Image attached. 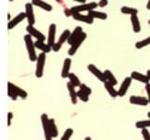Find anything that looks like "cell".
<instances>
[{
  "label": "cell",
  "instance_id": "7c38bea8",
  "mask_svg": "<svg viewBox=\"0 0 150 140\" xmlns=\"http://www.w3.org/2000/svg\"><path fill=\"white\" fill-rule=\"evenodd\" d=\"M131 83H132V77H126L124 81H122V83H121V86H120V88H119V97H124L126 93H127V91H128V88H129V86H131Z\"/></svg>",
  "mask_w": 150,
  "mask_h": 140
},
{
  "label": "cell",
  "instance_id": "484cf974",
  "mask_svg": "<svg viewBox=\"0 0 150 140\" xmlns=\"http://www.w3.org/2000/svg\"><path fill=\"white\" fill-rule=\"evenodd\" d=\"M104 75H105V79H107V81H109V82H111L112 85H117V80H116V77L112 75V72L110 71V70H105L104 71Z\"/></svg>",
  "mask_w": 150,
  "mask_h": 140
},
{
  "label": "cell",
  "instance_id": "9c48e42d",
  "mask_svg": "<svg viewBox=\"0 0 150 140\" xmlns=\"http://www.w3.org/2000/svg\"><path fill=\"white\" fill-rule=\"evenodd\" d=\"M86 33H82V35L80 36V38L76 40V41H75L71 46H70V49H69V51H68V54L69 56H74L75 53H76V51L79 50V47H80V46H81V44L83 42V41H85V39H86Z\"/></svg>",
  "mask_w": 150,
  "mask_h": 140
},
{
  "label": "cell",
  "instance_id": "ffe728a7",
  "mask_svg": "<svg viewBox=\"0 0 150 140\" xmlns=\"http://www.w3.org/2000/svg\"><path fill=\"white\" fill-rule=\"evenodd\" d=\"M32 3H33L34 6L40 7V8H42V10H45V11H49V12L52 11V6L50 4H47V3L42 1V0H32Z\"/></svg>",
  "mask_w": 150,
  "mask_h": 140
},
{
  "label": "cell",
  "instance_id": "ac0fdd59",
  "mask_svg": "<svg viewBox=\"0 0 150 140\" xmlns=\"http://www.w3.org/2000/svg\"><path fill=\"white\" fill-rule=\"evenodd\" d=\"M35 47L38 50H40L41 52H46L49 53L50 51H52V47L45 41H41V40H35Z\"/></svg>",
  "mask_w": 150,
  "mask_h": 140
},
{
  "label": "cell",
  "instance_id": "d6986e66",
  "mask_svg": "<svg viewBox=\"0 0 150 140\" xmlns=\"http://www.w3.org/2000/svg\"><path fill=\"white\" fill-rule=\"evenodd\" d=\"M131 77H132V80H137V81L143 82V83H148L150 81L148 75H143V74H140L138 71H132L131 72Z\"/></svg>",
  "mask_w": 150,
  "mask_h": 140
},
{
  "label": "cell",
  "instance_id": "f1b7e54d",
  "mask_svg": "<svg viewBox=\"0 0 150 140\" xmlns=\"http://www.w3.org/2000/svg\"><path fill=\"white\" fill-rule=\"evenodd\" d=\"M78 97H79V99H80L81 101H83V103H87L88 99H90V94H87V93L83 92L82 89H79V91H78Z\"/></svg>",
  "mask_w": 150,
  "mask_h": 140
},
{
  "label": "cell",
  "instance_id": "9a60e30c",
  "mask_svg": "<svg viewBox=\"0 0 150 140\" xmlns=\"http://www.w3.org/2000/svg\"><path fill=\"white\" fill-rule=\"evenodd\" d=\"M47 44L53 47V45L56 44V24L52 23L50 24V28H49V36H47Z\"/></svg>",
  "mask_w": 150,
  "mask_h": 140
},
{
  "label": "cell",
  "instance_id": "30bf717a",
  "mask_svg": "<svg viewBox=\"0 0 150 140\" xmlns=\"http://www.w3.org/2000/svg\"><path fill=\"white\" fill-rule=\"evenodd\" d=\"M33 3H27L25 4V15H27V20H28V24H35V15L33 11Z\"/></svg>",
  "mask_w": 150,
  "mask_h": 140
},
{
  "label": "cell",
  "instance_id": "7a4b0ae2",
  "mask_svg": "<svg viewBox=\"0 0 150 140\" xmlns=\"http://www.w3.org/2000/svg\"><path fill=\"white\" fill-rule=\"evenodd\" d=\"M45 62H46V52H41L38 56L36 61V69H35V75L36 77H41L44 74V68H45Z\"/></svg>",
  "mask_w": 150,
  "mask_h": 140
},
{
  "label": "cell",
  "instance_id": "cb8c5ba5",
  "mask_svg": "<svg viewBox=\"0 0 150 140\" xmlns=\"http://www.w3.org/2000/svg\"><path fill=\"white\" fill-rule=\"evenodd\" d=\"M7 96L10 97L12 100H17V98H20V97H18V94L16 93V91H15V88H13L11 82L7 83Z\"/></svg>",
  "mask_w": 150,
  "mask_h": 140
},
{
  "label": "cell",
  "instance_id": "277c9868",
  "mask_svg": "<svg viewBox=\"0 0 150 140\" xmlns=\"http://www.w3.org/2000/svg\"><path fill=\"white\" fill-rule=\"evenodd\" d=\"M41 123H42V128H44V135L45 139L51 140L52 139V133H51V126H50V118L46 114L41 115Z\"/></svg>",
  "mask_w": 150,
  "mask_h": 140
},
{
  "label": "cell",
  "instance_id": "3957f363",
  "mask_svg": "<svg viewBox=\"0 0 150 140\" xmlns=\"http://www.w3.org/2000/svg\"><path fill=\"white\" fill-rule=\"evenodd\" d=\"M96 7H99L98 3H95V1H92V3H85V4H81V5H78V6H74L71 7L70 10L73 13L75 12H83V11H91V10H95Z\"/></svg>",
  "mask_w": 150,
  "mask_h": 140
},
{
  "label": "cell",
  "instance_id": "d6a6232c",
  "mask_svg": "<svg viewBox=\"0 0 150 140\" xmlns=\"http://www.w3.org/2000/svg\"><path fill=\"white\" fill-rule=\"evenodd\" d=\"M73 133H74V130H73L71 128H68V129L64 132V134L62 135V140H68V139H70L71 135H73Z\"/></svg>",
  "mask_w": 150,
  "mask_h": 140
},
{
  "label": "cell",
  "instance_id": "ba28073f",
  "mask_svg": "<svg viewBox=\"0 0 150 140\" xmlns=\"http://www.w3.org/2000/svg\"><path fill=\"white\" fill-rule=\"evenodd\" d=\"M75 21H79V22H83V23H87V24H92L93 23V20L95 18L91 17L90 15H83L82 12H75L73 13L71 16Z\"/></svg>",
  "mask_w": 150,
  "mask_h": 140
},
{
  "label": "cell",
  "instance_id": "7bdbcfd3",
  "mask_svg": "<svg viewBox=\"0 0 150 140\" xmlns=\"http://www.w3.org/2000/svg\"><path fill=\"white\" fill-rule=\"evenodd\" d=\"M148 116H149V118H150V113H149V114H148Z\"/></svg>",
  "mask_w": 150,
  "mask_h": 140
},
{
  "label": "cell",
  "instance_id": "4316f807",
  "mask_svg": "<svg viewBox=\"0 0 150 140\" xmlns=\"http://www.w3.org/2000/svg\"><path fill=\"white\" fill-rule=\"evenodd\" d=\"M69 81L73 83V85L75 86V87H80V85H81V82H80V80H79V77L76 76V75H75V74L74 72H70L69 74Z\"/></svg>",
  "mask_w": 150,
  "mask_h": 140
},
{
  "label": "cell",
  "instance_id": "e575fe53",
  "mask_svg": "<svg viewBox=\"0 0 150 140\" xmlns=\"http://www.w3.org/2000/svg\"><path fill=\"white\" fill-rule=\"evenodd\" d=\"M80 89H82L83 92H86L87 94H91V93H92V89L88 86H86L85 83H81V85H80Z\"/></svg>",
  "mask_w": 150,
  "mask_h": 140
},
{
  "label": "cell",
  "instance_id": "ab89813d",
  "mask_svg": "<svg viewBox=\"0 0 150 140\" xmlns=\"http://www.w3.org/2000/svg\"><path fill=\"white\" fill-rule=\"evenodd\" d=\"M146 8L150 10V0H148V4H146Z\"/></svg>",
  "mask_w": 150,
  "mask_h": 140
},
{
  "label": "cell",
  "instance_id": "52a82bcc",
  "mask_svg": "<svg viewBox=\"0 0 150 140\" xmlns=\"http://www.w3.org/2000/svg\"><path fill=\"white\" fill-rule=\"evenodd\" d=\"M87 69H88V71L92 74V75H95L99 81H102V82H105V81H107L105 75H104V71H100V70L96 67V65L90 64L88 67H87Z\"/></svg>",
  "mask_w": 150,
  "mask_h": 140
},
{
  "label": "cell",
  "instance_id": "6da1fadb",
  "mask_svg": "<svg viewBox=\"0 0 150 140\" xmlns=\"http://www.w3.org/2000/svg\"><path fill=\"white\" fill-rule=\"evenodd\" d=\"M24 42H25V46H27V51H28V54H29V59L32 62H36L38 61V56H36V52H35V42L33 41V36L30 34H27L24 35Z\"/></svg>",
  "mask_w": 150,
  "mask_h": 140
},
{
  "label": "cell",
  "instance_id": "ee69618b",
  "mask_svg": "<svg viewBox=\"0 0 150 140\" xmlns=\"http://www.w3.org/2000/svg\"><path fill=\"white\" fill-rule=\"evenodd\" d=\"M10 1H13V0H10Z\"/></svg>",
  "mask_w": 150,
  "mask_h": 140
},
{
  "label": "cell",
  "instance_id": "83f0119b",
  "mask_svg": "<svg viewBox=\"0 0 150 140\" xmlns=\"http://www.w3.org/2000/svg\"><path fill=\"white\" fill-rule=\"evenodd\" d=\"M12 86H13V88H15L16 93L18 94V97H20V98H22V99H25V98L28 97V93H27L24 89H22L21 87H18V86H15L13 83H12Z\"/></svg>",
  "mask_w": 150,
  "mask_h": 140
},
{
  "label": "cell",
  "instance_id": "4dcf8cb0",
  "mask_svg": "<svg viewBox=\"0 0 150 140\" xmlns=\"http://www.w3.org/2000/svg\"><path fill=\"white\" fill-rule=\"evenodd\" d=\"M50 126H51V133H52V138H56L58 135V129L56 127V123H54V120L53 118H50Z\"/></svg>",
  "mask_w": 150,
  "mask_h": 140
},
{
  "label": "cell",
  "instance_id": "60d3db41",
  "mask_svg": "<svg viewBox=\"0 0 150 140\" xmlns=\"http://www.w3.org/2000/svg\"><path fill=\"white\" fill-rule=\"evenodd\" d=\"M146 75L149 76V79H150V70H148V72H146Z\"/></svg>",
  "mask_w": 150,
  "mask_h": 140
},
{
  "label": "cell",
  "instance_id": "d4e9b609",
  "mask_svg": "<svg viewBox=\"0 0 150 140\" xmlns=\"http://www.w3.org/2000/svg\"><path fill=\"white\" fill-rule=\"evenodd\" d=\"M121 12H122L124 15H138V10L136 7H128V6H122L121 7Z\"/></svg>",
  "mask_w": 150,
  "mask_h": 140
},
{
  "label": "cell",
  "instance_id": "2e32d148",
  "mask_svg": "<svg viewBox=\"0 0 150 140\" xmlns=\"http://www.w3.org/2000/svg\"><path fill=\"white\" fill-rule=\"evenodd\" d=\"M67 87H68V91H69V96H70V100H71V103L75 105L78 103V91H75V86L73 85V83L69 81L68 83H67Z\"/></svg>",
  "mask_w": 150,
  "mask_h": 140
},
{
  "label": "cell",
  "instance_id": "4fadbf2b",
  "mask_svg": "<svg viewBox=\"0 0 150 140\" xmlns=\"http://www.w3.org/2000/svg\"><path fill=\"white\" fill-rule=\"evenodd\" d=\"M129 103L133 105H142V106H146L149 105V99L144 98V97H138V96H132L129 98Z\"/></svg>",
  "mask_w": 150,
  "mask_h": 140
},
{
  "label": "cell",
  "instance_id": "8992f818",
  "mask_svg": "<svg viewBox=\"0 0 150 140\" xmlns=\"http://www.w3.org/2000/svg\"><path fill=\"white\" fill-rule=\"evenodd\" d=\"M27 33H28V34H30L33 38H35V40L45 41V39H46V36H45L41 32H39L38 29H35V27L32 25V24H28V27H27Z\"/></svg>",
  "mask_w": 150,
  "mask_h": 140
},
{
  "label": "cell",
  "instance_id": "5bb4252c",
  "mask_svg": "<svg viewBox=\"0 0 150 140\" xmlns=\"http://www.w3.org/2000/svg\"><path fill=\"white\" fill-rule=\"evenodd\" d=\"M82 33H83L82 28H81V27H76V28H75V29L71 32V34H70V36H69V39H68V41H67V42L71 46V45H73L75 41H76L81 35H82Z\"/></svg>",
  "mask_w": 150,
  "mask_h": 140
},
{
  "label": "cell",
  "instance_id": "b9f144b4",
  "mask_svg": "<svg viewBox=\"0 0 150 140\" xmlns=\"http://www.w3.org/2000/svg\"><path fill=\"white\" fill-rule=\"evenodd\" d=\"M56 1H57V3H61V1H62V0H56Z\"/></svg>",
  "mask_w": 150,
  "mask_h": 140
},
{
  "label": "cell",
  "instance_id": "8d00e7d4",
  "mask_svg": "<svg viewBox=\"0 0 150 140\" xmlns=\"http://www.w3.org/2000/svg\"><path fill=\"white\" fill-rule=\"evenodd\" d=\"M12 117H13V114H12V113H8V114H7V126H11Z\"/></svg>",
  "mask_w": 150,
  "mask_h": 140
},
{
  "label": "cell",
  "instance_id": "44dd1931",
  "mask_svg": "<svg viewBox=\"0 0 150 140\" xmlns=\"http://www.w3.org/2000/svg\"><path fill=\"white\" fill-rule=\"evenodd\" d=\"M104 87H105V89H107V92L110 94V97H112V98H116V97H119V92L114 88V85H112L111 82H109V81H105L104 82Z\"/></svg>",
  "mask_w": 150,
  "mask_h": 140
},
{
  "label": "cell",
  "instance_id": "f6af8a7d",
  "mask_svg": "<svg viewBox=\"0 0 150 140\" xmlns=\"http://www.w3.org/2000/svg\"><path fill=\"white\" fill-rule=\"evenodd\" d=\"M149 24H150V21H149Z\"/></svg>",
  "mask_w": 150,
  "mask_h": 140
},
{
  "label": "cell",
  "instance_id": "f35d334b",
  "mask_svg": "<svg viewBox=\"0 0 150 140\" xmlns=\"http://www.w3.org/2000/svg\"><path fill=\"white\" fill-rule=\"evenodd\" d=\"M74 1L80 3V4H85V3H86V0H74Z\"/></svg>",
  "mask_w": 150,
  "mask_h": 140
},
{
  "label": "cell",
  "instance_id": "603a6c76",
  "mask_svg": "<svg viewBox=\"0 0 150 140\" xmlns=\"http://www.w3.org/2000/svg\"><path fill=\"white\" fill-rule=\"evenodd\" d=\"M88 15L93 18H98V20H107L108 18V15L105 12H99V11H96V10L88 11Z\"/></svg>",
  "mask_w": 150,
  "mask_h": 140
},
{
  "label": "cell",
  "instance_id": "1f68e13d",
  "mask_svg": "<svg viewBox=\"0 0 150 140\" xmlns=\"http://www.w3.org/2000/svg\"><path fill=\"white\" fill-rule=\"evenodd\" d=\"M136 127L137 128H139V129H142V128H148V127H150V118L149 120H146V121H138V122L136 123Z\"/></svg>",
  "mask_w": 150,
  "mask_h": 140
},
{
  "label": "cell",
  "instance_id": "74e56055",
  "mask_svg": "<svg viewBox=\"0 0 150 140\" xmlns=\"http://www.w3.org/2000/svg\"><path fill=\"white\" fill-rule=\"evenodd\" d=\"M98 5H99V7H104V6H107V5H108V0H100V1L98 3Z\"/></svg>",
  "mask_w": 150,
  "mask_h": 140
},
{
  "label": "cell",
  "instance_id": "8fae6325",
  "mask_svg": "<svg viewBox=\"0 0 150 140\" xmlns=\"http://www.w3.org/2000/svg\"><path fill=\"white\" fill-rule=\"evenodd\" d=\"M24 18H27V15H25V12H21V13H18L13 20H11V21H8V24H7V28H8V30H11V29H13V28L16 27V25H18L20 24Z\"/></svg>",
  "mask_w": 150,
  "mask_h": 140
},
{
  "label": "cell",
  "instance_id": "d590c367",
  "mask_svg": "<svg viewBox=\"0 0 150 140\" xmlns=\"http://www.w3.org/2000/svg\"><path fill=\"white\" fill-rule=\"evenodd\" d=\"M145 91H146V94H148V99H149V103H150V82L145 83Z\"/></svg>",
  "mask_w": 150,
  "mask_h": 140
},
{
  "label": "cell",
  "instance_id": "e0dca14e",
  "mask_svg": "<svg viewBox=\"0 0 150 140\" xmlns=\"http://www.w3.org/2000/svg\"><path fill=\"white\" fill-rule=\"evenodd\" d=\"M70 67H71V59L70 58H65L64 59V63H63L62 72H61V76L63 79L69 76V74H70Z\"/></svg>",
  "mask_w": 150,
  "mask_h": 140
},
{
  "label": "cell",
  "instance_id": "7402d4cb",
  "mask_svg": "<svg viewBox=\"0 0 150 140\" xmlns=\"http://www.w3.org/2000/svg\"><path fill=\"white\" fill-rule=\"evenodd\" d=\"M131 23H132V29L134 33H139L140 32V22H139V18L137 15H132L131 16Z\"/></svg>",
  "mask_w": 150,
  "mask_h": 140
},
{
  "label": "cell",
  "instance_id": "836d02e7",
  "mask_svg": "<svg viewBox=\"0 0 150 140\" xmlns=\"http://www.w3.org/2000/svg\"><path fill=\"white\" fill-rule=\"evenodd\" d=\"M142 135H143V138L145 140H150V133H149V130H148L146 127L145 128H142Z\"/></svg>",
  "mask_w": 150,
  "mask_h": 140
},
{
  "label": "cell",
  "instance_id": "5b68a950",
  "mask_svg": "<svg viewBox=\"0 0 150 140\" xmlns=\"http://www.w3.org/2000/svg\"><path fill=\"white\" fill-rule=\"evenodd\" d=\"M70 34H71V32L70 30H68V29H65L62 34H61V36H59V39L56 41V44L53 45V47H52V50L54 51V52H58L61 49H62V46H63V44L65 42V41H68V39H69V36H70Z\"/></svg>",
  "mask_w": 150,
  "mask_h": 140
},
{
  "label": "cell",
  "instance_id": "f546056e",
  "mask_svg": "<svg viewBox=\"0 0 150 140\" xmlns=\"http://www.w3.org/2000/svg\"><path fill=\"white\" fill-rule=\"evenodd\" d=\"M149 45H150V36H149V38H146V39H144V40L138 41L136 44V47L138 50H140V49H143V47H145V46H149Z\"/></svg>",
  "mask_w": 150,
  "mask_h": 140
}]
</instances>
